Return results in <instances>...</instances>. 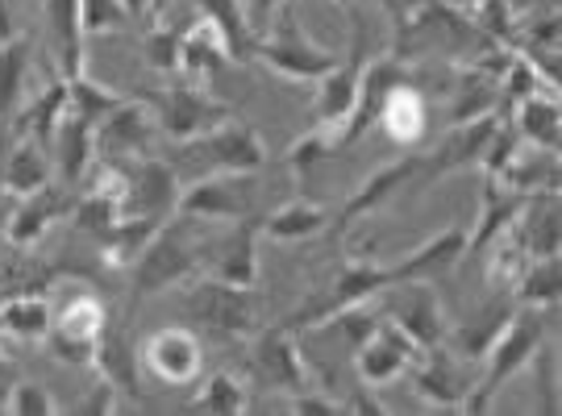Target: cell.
Segmentation results:
<instances>
[{
	"instance_id": "obj_1",
	"label": "cell",
	"mask_w": 562,
	"mask_h": 416,
	"mask_svg": "<svg viewBox=\"0 0 562 416\" xmlns=\"http://www.w3.org/2000/svg\"><path fill=\"white\" fill-rule=\"evenodd\" d=\"M125 271H130V313L142 300L162 296V292L180 288L188 279H196L204 271L201 225L192 217H180V213L167 217Z\"/></svg>"
},
{
	"instance_id": "obj_2",
	"label": "cell",
	"mask_w": 562,
	"mask_h": 416,
	"mask_svg": "<svg viewBox=\"0 0 562 416\" xmlns=\"http://www.w3.org/2000/svg\"><path fill=\"white\" fill-rule=\"evenodd\" d=\"M546 341V308L517 304L513 321L504 325V334L492 341V350L483 355V375L471 383V392L462 400V413H487L492 400L501 396L513 379L538 358Z\"/></svg>"
},
{
	"instance_id": "obj_3",
	"label": "cell",
	"mask_w": 562,
	"mask_h": 416,
	"mask_svg": "<svg viewBox=\"0 0 562 416\" xmlns=\"http://www.w3.org/2000/svg\"><path fill=\"white\" fill-rule=\"evenodd\" d=\"M255 59H259L262 67H271L280 80L317 83L322 76H329V71L338 67L341 55L308 38V30L301 25L292 0H288L280 13L267 21V30L255 38Z\"/></svg>"
},
{
	"instance_id": "obj_4",
	"label": "cell",
	"mask_w": 562,
	"mask_h": 416,
	"mask_svg": "<svg viewBox=\"0 0 562 416\" xmlns=\"http://www.w3.org/2000/svg\"><path fill=\"white\" fill-rule=\"evenodd\" d=\"M180 317L204 334L255 337L259 334V296L255 288H234L225 279L201 276L183 288Z\"/></svg>"
},
{
	"instance_id": "obj_5",
	"label": "cell",
	"mask_w": 562,
	"mask_h": 416,
	"mask_svg": "<svg viewBox=\"0 0 562 416\" xmlns=\"http://www.w3.org/2000/svg\"><path fill=\"white\" fill-rule=\"evenodd\" d=\"M250 383L267 392V396H296L317 387L322 379L308 367V358L301 350V334L288 329V325H267L255 334L250 346Z\"/></svg>"
},
{
	"instance_id": "obj_6",
	"label": "cell",
	"mask_w": 562,
	"mask_h": 416,
	"mask_svg": "<svg viewBox=\"0 0 562 416\" xmlns=\"http://www.w3.org/2000/svg\"><path fill=\"white\" fill-rule=\"evenodd\" d=\"M392 288V271L383 267V262H367V258H350L346 267L338 271V279L329 283V292L325 296H308L292 313V317H283L288 329H313V325H329V321L346 313V308H355V304H375Z\"/></svg>"
},
{
	"instance_id": "obj_7",
	"label": "cell",
	"mask_w": 562,
	"mask_h": 416,
	"mask_svg": "<svg viewBox=\"0 0 562 416\" xmlns=\"http://www.w3.org/2000/svg\"><path fill=\"white\" fill-rule=\"evenodd\" d=\"M104 325H109L104 300L97 292H71L50 308V329L42 341L63 367H92Z\"/></svg>"
},
{
	"instance_id": "obj_8",
	"label": "cell",
	"mask_w": 562,
	"mask_h": 416,
	"mask_svg": "<svg viewBox=\"0 0 562 416\" xmlns=\"http://www.w3.org/2000/svg\"><path fill=\"white\" fill-rule=\"evenodd\" d=\"M146 104L155 109L162 138L180 142V146L204 138L209 130H217V125L234 117V109L222 97H213L204 83H167Z\"/></svg>"
},
{
	"instance_id": "obj_9",
	"label": "cell",
	"mask_w": 562,
	"mask_h": 416,
	"mask_svg": "<svg viewBox=\"0 0 562 416\" xmlns=\"http://www.w3.org/2000/svg\"><path fill=\"white\" fill-rule=\"evenodd\" d=\"M121 167V217H138L162 225L176 217V200H180V176L171 162H162L155 150L142 159L117 162Z\"/></svg>"
},
{
	"instance_id": "obj_10",
	"label": "cell",
	"mask_w": 562,
	"mask_h": 416,
	"mask_svg": "<svg viewBox=\"0 0 562 416\" xmlns=\"http://www.w3.org/2000/svg\"><path fill=\"white\" fill-rule=\"evenodd\" d=\"M350 13H355V9H350ZM367 63H371V25L355 13V38H350V50L341 55L338 67H334L329 76L317 80V97H313V121H317V125L338 130L341 121L350 117Z\"/></svg>"
},
{
	"instance_id": "obj_11",
	"label": "cell",
	"mask_w": 562,
	"mask_h": 416,
	"mask_svg": "<svg viewBox=\"0 0 562 416\" xmlns=\"http://www.w3.org/2000/svg\"><path fill=\"white\" fill-rule=\"evenodd\" d=\"M142 375H150L162 387H188L204 371V346L196 329L183 325H162L138 346Z\"/></svg>"
},
{
	"instance_id": "obj_12",
	"label": "cell",
	"mask_w": 562,
	"mask_h": 416,
	"mask_svg": "<svg viewBox=\"0 0 562 416\" xmlns=\"http://www.w3.org/2000/svg\"><path fill=\"white\" fill-rule=\"evenodd\" d=\"M417 358H422V346L404 334L396 321L380 317L375 329L362 337L359 350H355V375H359L362 387L380 392L387 383H401Z\"/></svg>"
},
{
	"instance_id": "obj_13",
	"label": "cell",
	"mask_w": 562,
	"mask_h": 416,
	"mask_svg": "<svg viewBox=\"0 0 562 416\" xmlns=\"http://www.w3.org/2000/svg\"><path fill=\"white\" fill-rule=\"evenodd\" d=\"M159 121L146 100H117L97 121V162H130L155 150Z\"/></svg>"
},
{
	"instance_id": "obj_14",
	"label": "cell",
	"mask_w": 562,
	"mask_h": 416,
	"mask_svg": "<svg viewBox=\"0 0 562 416\" xmlns=\"http://www.w3.org/2000/svg\"><path fill=\"white\" fill-rule=\"evenodd\" d=\"M176 213L192 221H229V225L241 217H255V183H250V176H234V171L204 176L180 188Z\"/></svg>"
},
{
	"instance_id": "obj_15",
	"label": "cell",
	"mask_w": 562,
	"mask_h": 416,
	"mask_svg": "<svg viewBox=\"0 0 562 416\" xmlns=\"http://www.w3.org/2000/svg\"><path fill=\"white\" fill-rule=\"evenodd\" d=\"M383 296H387L383 317L396 321L422 350L442 346L450 321H446V308L442 300H438V292H434V283H392Z\"/></svg>"
},
{
	"instance_id": "obj_16",
	"label": "cell",
	"mask_w": 562,
	"mask_h": 416,
	"mask_svg": "<svg viewBox=\"0 0 562 416\" xmlns=\"http://www.w3.org/2000/svg\"><path fill=\"white\" fill-rule=\"evenodd\" d=\"M404 80H408V63H404V59H371V63H367L362 83H359V97H355V109H350V117L334 130V146H338V150L359 146V142L375 130V121H380V109H383V100H387V92H392L396 83H404Z\"/></svg>"
},
{
	"instance_id": "obj_17",
	"label": "cell",
	"mask_w": 562,
	"mask_h": 416,
	"mask_svg": "<svg viewBox=\"0 0 562 416\" xmlns=\"http://www.w3.org/2000/svg\"><path fill=\"white\" fill-rule=\"evenodd\" d=\"M188 150L209 159L217 171H234V176H255L267 162V142L259 138L255 125H246L238 117H229L225 125L209 130L204 138L188 142Z\"/></svg>"
},
{
	"instance_id": "obj_18",
	"label": "cell",
	"mask_w": 562,
	"mask_h": 416,
	"mask_svg": "<svg viewBox=\"0 0 562 416\" xmlns=\"http://www.w3.org/2000/svg\"><path fill=\"white\" fill-rule=\"evenodd\" d=\"M259 221L241 217L217 246H204V276L225 279L234 288H259Z\"/></svg>"
},
{
	"instance_id": "obj_19",
	"label": "cell",
	"mask_w": 562,
	"mask_h": 416,
	"mask_svg": "<svg viewBox=\"0 0 562 416\" xmlns=\"http://www.w3.org/2000/svg\"><path fill=\"white\" fill-rule=\"evenodd\" d=\"M467 238H471L467 225H450L442 234H434L425 246L401 255L396 262H387L392 283H434V279H446L467 258Z\"/></svg>"
},
{
	"instance_id": "obj_20",
	"label": "cell",
	"mask_w": 562,
	"mask_h": 416,
	"mask_svg": "<svg viewBox=\"0 0 562 416\" xmlns=\"http://www.w3.org/2000/svg\"><path fill=\"white\" fill-rule=\"evenodd\" d=\"M408 379H413V392L417 400L434 404V408H459L471 392L475 379H467V367L454 362V355L446 346H434V350H422V358L408 367Z\"/></svg>"
},
{
	"instance_id": "obj_21",
	"label": "cell",
	"mask_w": 562,
	"mask_h": 416,
	"mask_svg": "<svg viewBox=\"0 0 562 416\" xmlns=\"http://www.w3.org/2000/svg\"><path fill=\"white\" fill-rule=\"evenodd\" d=\"M513 313H517L513 292H501L496 300L480 304L475 313H467L459 325H450L442 346L454 358H462V362H483V355H487V350H492V341L504 334V325L513 321Z\"/></svg>"
},
{
	"instance_id": "obj_22",
	"label": "cell",
	"mask_w": 562,
	"mask_h": 416,
	"mask_svg": "<svg viewBox=\"0 0 562 416\" xmlns=\"http://www.w3.org/2000/svg\"><path fill=\"white\" fill-rule=\"evenodd\" d=\"M413 179H422V155L408 150V155H401V159L383 162L380 171H371V176L362 179L359 192L341 204V213L334 217V229H350V225L362 221L367 213L383 209V204L396 196V192H404Z\"/></svg>"
},
{
	"instance_id": "obj_23",
	"label": "cell",
	"mask_w": 562,
	"mask_h": 416,
	"mask_svg": "<svg viewBox=\"0 0 562 416\" xmlns=\"http://www.w3.org/2000/svg\"><path fill=\"white\" fill-rule=\"evenodd\" d=\"M67 213H71L67 188L46 183V188L30 192V196H18L13 213L4 217V238L13 241L18 250H30V246H38V241L50 234V225L59 217H67Z\"/></svg>"
},
{
	"instance_id": "obj_24",
	"label": "cell",
	"mask_w": 562,
	"mask_h": 416,
	"mask_svg": "<svg viewBox=\"0 0 562 416\" xmlns=\"http://www.w3.org/2000/svg\"><path fill=\"white\" fill-rule=\"evenodd\" d=\"M513 238L529 258H559L562 255V209L559 192H529L521 213L513 217Z\"/></svg>"
},
{
	"instance_id": "obj_25",
	"label": "cell",
	"mask_w": 562,
	"mask_h": 416,
	"mask_svg": "<svg viewBox=\"0 0 562 416\" xmlns=\"http://www.w3.org/2000/svg\"><path fill=\"white\" fill-rule=\"evenodd\" d=\"M496 125H501L496 113L462 121V125H450V134H446L429 155H422V179H438V176H446V171H459V167H480L483 146L496 134Z\"/></svg>"
},
{
	"instance_id": "obj_26",
	"label": "cell",
	"mask_w": 562,
	"mask_h": 416,
	"mask_svg": "<svg viewBox=\"0 0 562 416\" xmlns=\"http://www.w3.org/2000/svg\"><path fill=\"white\" fill-rule=\"evenodd\" d=\"M46 13V46L59 63V76H83L88 71V34L80 21V0H42Z\"/></svg>"
},
{
	"instance_id": "obj_27",
	"label": "cell",
	"mask_w": 562,
	"mask_h": 416,
	"mask_svg": "<svg viewBox=\"0 0 562 416\" xmlns=\"http://www.w3.org/2000/svg\"><path fill=\"white\" fill-rule=\"evenodd\" d=\"M92 367H97V375H101L117 396H130L142 404V362H138V346H134V337L125 329V321H121V329L113 321L104 325Z\"/></svg>"
},
{
	"instance_id": "obj_28",
	"label": "cell",
	"mask_w": 562,
	"mask_h": 416,
	"mask_svg": "<svg viewBox=\"0 0 562 416\" xmlns=\"http://www.w3.org/2000/svg\"><path fill=\"white\" fill-rule=\"evenodd\" d=\"M375 130H383L392 146L413 150V146L429 134V100L422 97V88H417L413 80L396 83V88L387 92V100H383Z\"/></svg>"
},
{
	"instance_id": "obj_29",
	"label": "cell",
	"mask_w": 562,
	"mask_h": 416,
	"mask_svg": "<svg viewBox=\"0 0 562 416\" xmlns=\"http://www.w3.org/2000/svg\"><path fill=\"white\" fill-rule=\"evenodd\" d=\"M50 155H55L63 183L67 188H80L83 179H88V171H92V162H97V125L67 109V117L59 121V130L50 138Z\"/></svg>"
},
{
	"instance_id": "obj_30",
	"label": "cell",
	"mask_w": 562,
	"mask_h": 416,
	"mask_svg": "<svg viewBox=\"0 0 562 416\" xmlns=\"http://www.w3.org/2000/svg\"><path fill=\"white\" fill-rule=\"evenodd\" d=\"M46 183H55L50 150L25 134H13L9 155H4V196H30Z\"/></svg>"
},
{
	"instance_id": "obj_31",
	"label": "cell",
	"mask_w": 562,
	"mask_h": 416,
	"mask_svg": "<svg viewBox=\"0 0 562 416\" xmlns=\"http://www.w3.org/2000/svg\"><path fill=\"white\" fill-rule=\"evenodd\" d=\"M71 97H67V76H50L46 88H38L34 97H25V104L18 109V134L42 142L50 150V138L59 130V121L67 117Z\"/></svg>"
},
{
	"instance_id": "obj_32",
	"label": "cell",
	"mask_w": 562,
	"mask_h": 416,
	"mask_svg": "<svg viewBox=\"0 0 562 416\" xmlns=\"http://www.w3.org/2000/svg\"><path fill=\"white\" fill-rule=\"evenodd\" d=\"M521 204H525L521 192H508L504 183L487 179V183H483V200H480V221H475V229H471V238H467V258L483 255L492 241L501 238L504 229L513 225V217L521 213Z\"/></svg>"
},
{
	"instance_id": "obj_33",
	"label": "cell",
	"mask_w": 562,
	"mask_h": 416,
	"mask_svg": "<svg viewBox=\"0 0 562 416\" xmlns=\"http://www.w3.org/2000/svg\"><path fill=\"white\" fill-rule=\"evenodd\" d=\"M559 92H533L513 104V130L521 134L525 146H538V150H554L559 155Z\"/></svg>"
},
{
	"instance_id": "obj_34",
	"label": "cell",
	"mask_w": 562,
	"mask_h": 416,
	"mask_svg": "<svg viewBox=\"0 0 562 416\" xmlns=\"http://www.w3.org/2000/svg\"><path fill=\"white\" fill-rule=\"evenodd\" d=\"M30 59H34V38L30 34H13L9 42H0V125H9L25 104Z\"/></svg>"
},
{
	"instance_id": "obj_35",
	"label": "cell",
	"mask_w": 562,
	"mask_h": 416,
	"mask_svg": "<svg viewBox=\"0 0 562 416\" xmlns=\"http://www.w3.org/2000/svg\"><path fill=\"white\" fill-rule=\"evenodd\" d=\"M50 329V300L38 292H18V296L0 300V337L34 346Z\"/></svg>"
},
{
	"instance_id": "obj_36",
	"label": "cell",
	"mask_w": 562,
	"mask_h": 416,
	"mask_svg": "<svg viewBox=\"0 0 562 416\" xmlns=\"http://www.w3.org/2000/svg\"><path fill=\"white\" fill-rule=\"evenodd\" d=\"M225 63H234L225 38L209 25V21H196V25H183V42H180V71L196 76V80H213Z\"/></svg>"
},
{
	"instance_id": "obj_37",
	"label": "cell",
	"mask_w": 562,
	"mask_h": 416,
	"mask_svg": "<svg viewBox=\"0 0 562 416\" xmlns=\"http://www.w3.org/2000/svg\"><path fill=\"white\" fill-rule=\"evenodd\" d=\"M325 225H329V213H325L322 204H313V200H288V204H280L276 213H267V217L259 221L262 238L271 241H308L317 238V234H325Z\"/></svg>"
},
{
	"instance_id": "obj_38",
	"label": "cell",
	"mask_w": 562,
	"mask_h": 416,
	"mask_svg": "<svg viewBox=\"0 0 562 416\" xmlns=\"http://www.w3.org/2000/svg\"><path fill=\"white\" fill-rule=\"evenodd\" d=\"M192 4H196V18H204L225 38L234 63L255 59V34H250V21H246V0H192Z\"/></svg>"
},
{
	"instance_id": "obj_39",
	"label": "cell",
	"mask_w": 562,
	"mask_h": 416,
	"mask_svg": "<svg viewBox=\"0 0 562 416\" xmlns=\"http://www.w3.org/2000/svg\"><path fill=\"white\" fill-rule=\"evenodd\" d=\"M562 292V262L559 258H529L525 271L513 283V300L529 308H554Z\"/></svg>"
},
{
	"instance_id": "obj_40",
	"label": "cell",
	"mask_w": 562,
	"mask_h": 416,
	"mask_svg": "<svg viewBox=\"0 0 562 416\" xmlns=\"http://www.w3.org/2000/svg\"><path fill=\"white\" fill-rule=\"evenodd\" d=\"M192 413H209V416H241L250 413V387L241 383L238 375L229 371H217L201 383V392L188 404Z\"/></svg>"
},
{
	"instance_id": "obj_41",
	"label": "cell",
	"mask_w": 562,
	"mask_h": 416,
	"mask_svg": "<svg viewBox=\"0 0 562 416\" xmlns=\"http://www.w3.org/2000/svg\"><path fill=\"white\" fill-rule=\"evenodd\" d=\"M180 42L183 25H150L142 38V59L159 76H180Z\"/></svg>"
},
{
	"instance_id": "obj_42",
	"label": "cell",
	"mask_w": 562,
	"mask_h": 416,
	"mask_svg": "<svg viewBox=\"0 0 562 416\" xmlns=\"http://www.w3.org/2000/svg\"><path fill=\"white\" fill-rule=\"evenodd\" d=\"M471 25H475L492 46H521V25H517V13H513L508 0H480Z\"/></svg>"
},
{
	"instance_id": "obj_43",
	"label": "cell",
	"mask_w": 562,
	"mask_h": 416,
	"mask_svg": "<svg viewBox=\"0 0 562 416\" xmlns=\"http://www.w3.org/2000/svg\"><path fill=\"white\" fill-rule=\"evenodd\" d=\"M334 150H338V146H334V130L317 125V130H308L304 138L292 142V150H288V171L296 176V183H304Z\"/></svg>"
},
{
	"instance_id": "obj_44",
	"label": "cell",
	"mask_w": 562,
	"mask_h": 416,
	"mask_svg": "<svg viewBox=\"0 0 562 416\" xmlns=\"http://www.w3.org/2000/svg\"><path fill=\"white\" fill-rule=\"evenodd\" d=\"M67 97H71V113L88 117L92 125H97V121H101L104 113H109V109H113V104L121 100L117 92H113V88L97 83L92 76H88V71H83V76H71V80H67Z\"/></svg>"
},
{
	"instance_id": "obj_45",
	"label": "cell",
	"mask_w": 562,
	"mask_h": 416,
	"mask_svg": "<svg viewBox=\"0 0 562 416\" xmlns=\"http://www.w3.org/2000/svg\"><path fill=\"white\" fill-rule=\"evenodd\" d=\"M4 413L13 416H55L59 413V400L50 396L42 383L34 379H13V387H9V396H4Z\"/></svg>"
},
{
	"instance_id": "obj_46",
	"label": "cell",
	"mask_w": 562,
	"mask_h": 416,
	"mask_svg": "<svg viewBox=\"0 0 562 416\" xmlns=\"http://www.w3.org/2000/svg\"><path fill=\"white\" fill-rule=\"evenodd\" d=\"M283 413L292 416H350L346 400H338L334 392H325L322 383L308 387V392H296V396H283Z\"/></svg>"
},
{
	"instance_id": "obj_47",
	"label": "cell",
	"mask_w": 562,
	"mask_h": 416,
	"mask_svg": "<svg viewBox=\"0 0 562 416\" xmlns=\"http://www.w3.org/2000/svg\"><path fill=\"white\" fill-rule=\"evenodd\" d=\"M80 21H83V34H113L121 25H130V13L121 0H80Z\"/></svg>"
},
{
	"instance_id": "obj_48",
	"label": "cell",
	"mask_w": 562,
	"mask_h": 416,
	"mask_svg": "<svg viewBox=\"0 0 562 416\" xmlns=\"http://www.w3.org/2000/svg\"><path fill=\"white\" fill-rule=\"evenodd\" d=\"M288 0H246V21H250V34L259 38L262 30H267V21L280 13Z\"/></svg>"
},
{
	"instance_id": "obj_49",
	"label": "cell",
	"mask_w": 562,
	"mask_h": 416,
	"mask_svg": "<svg viewBox=\"0 0 562 416\" xmlns=\"http://www.w3.org/2000/svg\"><path fill=\"white\" fill-rule=\"evenodd\" d=\"M113 408H117V392H113V387H109V383H97V396L92 400H83L80 408H76V413H88V416H97V413H113Z\"/></svg>"
},
{
	"instance_id": "obj_50",
	"label": "cell",
	"mask_w": 562,
	"mask_h": 416,
	"mask_svg": "<svg viewBox=\"0 0 562 416\" xmlns=\"http://www.w3.org/2000/svg\"><path fill=\"white\" fill-rule=\"evenodd\" d=\"M18 34V18H13V4L9 0H0V42H9Z\"/></svg>"
},
{
	"instance_id": "obj_51",
	"label": "cell",
	"mask_w": 562,
	"mask_h": 416,
	"mask_svg": "<svg viewBox=\"0 0 562 416\" xmlns=\"http://www.w3.org/2000/svg\"><path fill=\"white\" fill-rule=\"evenodd\" d=\"M13 379H18V371H13V362H9V358H4V350H0V413H4V396H9Z\"/></svg>"
},
{
	"instance_id": "obj_52",
	"label": "cell",
	"mask_w": 562,
	"mask_h": 416,
	"mask_svg": "<svg viewBox=\"0 0 562 416\" xmlns=\"http://www.w3.org/2000/svg\"><path fill=\"white\" fill-rule=\"evenodd\" d=\"M9 142H13V130L0 125V204H4V155H9Z\"/></svg>"
},
{
	"instance_id": "obj_53",
	"label": "cell",
	"mask_w": 562,
	"mask_h": 416,
	"mask_svg": "<svg viewBox=\"0 0 562 416\" xmlns=\"http://www.w3.org/2000/svg\"><path fill=\"white\" fill-rule=\"evenodd\" d=\"M121 4H125L130 21H134V18H146V13H150V0H121Z\"/></svg>"
},
{
	"instance_id": "obj_54",
	"label": "cell",
	"mask_w": 562,
	"mask_h": 416,
	"mask_svg": "<svg viewBox=\"0 0 562 416\" xmlns=\"http://www.w3.org/2000/svg\"><path fill=\"white\" fill-rule=\"evenodd\" d=\"M167 9H171V0H150V13H146V18H162Z\"/></svg>"
},
{
	"instance_id": "obj_55",
	"label": "cell",
	"mask_w": 562,
	"mask_h": 416,
	"mask_svg": "<svg viewBox=\"0 0 562 416\" xmlns=\"http://www.w3.org/2000/svg\"><path fill=\"white\" fill-rule=\"evenodd\" d=\"M334 4H341V9H355V0H334Z\"/></svg>"
}]
</instances>
